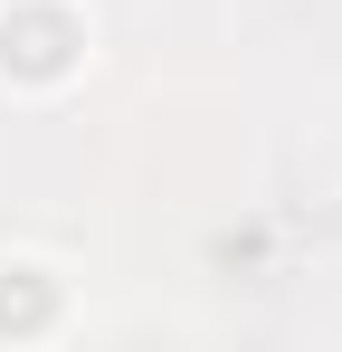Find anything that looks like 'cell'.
<instances>
[{"label":"cell","instance_id":"1","mask_svg":"<svg viewBox=\"0 0 342 352\" xmlns=\"http://www.w3.org/2000/svg\"><path fill=\"white\" fill-rule=\"evenodd\" d=\"M0 58H19L29 76H57L67 67V19H19V29L0 19Z\"/></svg>","mask_w":342,"mask_h":352},{"label":"cell","instance_id":"2","mask_svg":"<svg viewBox=\"0 0 342 352\" xmlns=\"http://www.w3.org/2000/svg\"><path fill=\"white\" fill-rule=\"evenodd\" d=\"M48 314H57V295L38 276H0V333H38Z\"/></svg>","mask_w":342,"mask_h":352}]
</instances>
